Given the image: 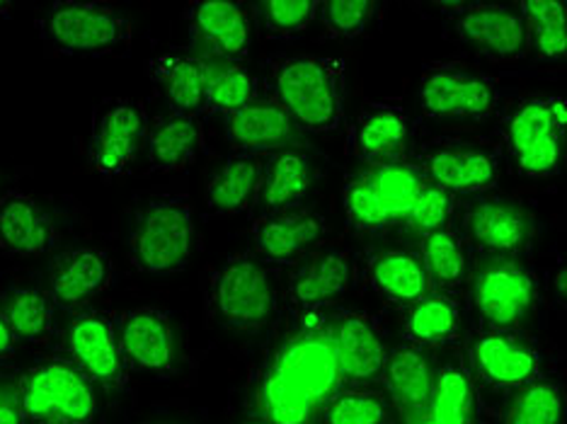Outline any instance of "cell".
I'll return each instance as SVG.
<instances>
[{"instance_id": "obj_1", "label": "cell", "mask_w": 567, "mask_h": 424, "mask_svg": "<svg viewBox=\"0 0 567 424\" xmlns=\"http://www.w3.org/2000/svg\"><path fill=\"white\" fill-rule=\"evenodd\" d=\"M342 389L332 311H291L250 381L255 415L265 424H316L320 407Z\"/></svg>"}, {"instance_id": "obj_2", "label": "cell", "mask_w": 567, "mask_h": 424, "mask_svg": "<svg viewBox=\"0 0 567 424\" xmlns=\"http://www.w3.org/2000/svg\"><path fill=\"white\" fill-rule=\"evenodd\" d=\"M267 95L299 132L330 136L344 126L347 63L338 56L291 54L267 63Z\"/></svg>"}, {"instance_id": "obj_3", "label": "cell", "mask_w": 567, "mask_h": 424, "mask_svg": "<svg viewBox=\"0 0 567 424\" xmlns=\"http://www.w3.org/2000/svg\"><path fill=\"white\" fill-rule=\"evenodd\" d=\"M199 248L195 204L187 195H158L146 201L128 234V260L141 275L183 272Z\"/></svg>"}, {"instance_id": "obj_4", "label": "cell", "mask_w": 567, "mask_h": 424, "mask_svg": "<svg viewBox=\"0 0 567 424\" xmlns=\"http://www.w3.org/2000/svg\"><path fill=\"white\" fill-rule=\"evenodd\" d=\"M279 293L265 262L252 252L230 255L206 285V313L226 330L257 332L272 323Z\"/></svg>"}, {"instance_id": "obj_5", "label": "cell", "mask_w": 567, "mask_h": 424, "mask_svg": "<svg viewBox=\"0 0 567 424\" xmlns=\"http://www.w3.org/2000/svg\"><path fill=\"white\" fill-rule=\"evenodd\" d=\"M37 30L61 56L120 54L134 40V24L126 12L102 0H59L37 20Z\"/></svg>"}, {"instance_id": "obj_6", "label": "cell", "mask_w": 567, "mask_h": 424, "mask_svg": "<svg viewBox=\"0 0 567 424\" xmlns=\"http://www.w3.org/2000/svg\"><path fill=\"white\" fill-rule=\"evenodd\" d=\"M422 185L424 177L412 163L377 165V168L364 165L347 175L342 185L347 228L373 236L405 226Z\"/></svg>"}, {"instance_id": "obj_7", "label": "cell", "mask_w": 567, "mask_h": 424, "mask_svg": "<svg viewBox=\"0 0 567 424\" xmlns=\"http://www.w3.org/2000/svg\"><path fill=\"white\" fill-rule=\"evenodd\" d=\"M499 105V85L466 61H427L420 71L417 107L424 120L446 124H481Z\"/></svg>"}, {"instance_id": "obj_8", "label": "cell", "mask_w": 567, "mask_h": 424, "mask_svg": "<svg viewBox=\"0 0 567 424\" xmlns=\"http://www.w3.org/2000/svg\"><path fill=\"white\" fill-rule=\"evenodd\" d=\"M410 163L449 195L481 197L499 185L502 148L483 136H434L412 151Z\"/></svg>"}, {"instance_id": "obj_9", "label": "cell", "mask_w": 567, "mask_h": 424, "mask_svg": "<svg viewBox=\"0 0 567 424\" xmlns=\"http://www.w3.org/2000/svg\"><path fill=\"white\" fill-rule=\"evenodd\" d=\"M18 397L28 424H93L97 385L71 359H44L18 379Z\"/></svg>"}, {"instance_id": "obj_10", "label": "cell", "mask_w": 567, "mask_h": 424, "mask_svg": "<svg viewBox=\"0 0 567 424\" xmlns=\"http://www.w3.org/2000/svg\"><path fill=\"white\" fill-rule=\"evenodd\" d=\"M567 105L558 95L528 97L509 112L505 148L519 175L546 179L560 173Z\"/></svg>"}, {"instance_id": "obj_11", "label": "cell", "mask_w": 567, "mask_h": 424, "mask_svg": "<svg viewBox=\"0 0 567 424\" xmlns=\"http://www.w3.org/2000/svg\"><path fill=\"white\" fill-rule=\"evenodd\" d=\"M148 114L136 100L114 97L93 114L87 138V161L102 177H122L134 168L146 148Z\"/></svg>"}, {"instance_id": "obj_12", "label": "cell", "mask_w": 567, "mask_h": 424, "mask_svg": "<svg viewBox=\"0 0 567 424\" xmlns=\"http://www.w3.org/2000/svg\"><path fill=\"white\" fill-rule=\"evenodd\" d=\"M471 301L485 330H519L538 303V281L517 260H495L475 275Z\"/></svg>"}, {"instance_id": "obj_13", "label": "cell", "mask_w": 567, "mask_h": 424, "mask_svg": "<svg viewBox=\"0 0 567 424\" xmlns=\"http://www.w3.org/2000/svg\"><path fill=\"white\" fill-rule=\"evenodd\" d=\"M69 359L95 385L107 391H122L132 379L114 328V313L100 308H83L75 311L63 332Z\"/></svg>"}, {"instance_id": "obj_14", "label": "cell", "mask_w": 567, "mask_h": 424, "mask_svg": "<svg viewBox=\"0 0 567 424\" xmlns=\"http://www.w3.org/2000/svg\"><path fill=\"white\" fill-rule=\"evenodd\" d=\"M344 151L369 168L410 163L412 117L408 107L401 100L367 102L347 128Z\"/></svg>"}, {"instance_id": "obj_15", "label": "cell", "mask_w": 567, "mask_h": 424, "mask_svg": "<svg viewBox=\"0 0 567 424\" xmlns=\"http://www.w3.org/2000/svg\"><path fill=\"white\" fill-rule=\"evenodd\" d=\"M114 328L128 371L161 379L175 374L177 335L171 316L163 308H128L114 316Z\"/></svg>"}, {"instance_id": "obj_16", "label": "cell", "mask_w": 567, "mask_h": 424, "mask_svg": "<svg viewBox=\"0 0 567 424\" xmlns=\"http://www.w3.org/2000/svg\"><path fill=\"white\" fill-rule=\"evenodd\" d=\"M471 366L497 391H519L544 379V356L519 330H483L471 342Z\"/></svg>"}, {"instance_id": "obj_17", "label": "cell", "mask_w": 567, "mask_h": 424, "mask_svg": "<svg viewBox=\"0 0 567 424\" xmlns=\"http://www.w3.org/2000/svg\"><path fill=\"white\" fill-rule=\"evenodd\" d=\"M328 221L308 207L260 214L252 221V255L265 265L296 267L323 246Z\"/></svg>"}, {"instance_id": "obj_18", "label": "cell", "mask_w": 567, "mask_h": 424, "mask_svg": "<svg viewBox=\"0 0 567 424\" xmlns=\"http://www.w3.org/2000/svg\"><path fill=\"white\" fill-rule=\"evenodd\" d=\"M332 342L344 389H362L367 383L381 381L391 347L377 318L364 311L338 308L332 311Z\"/></svg>"}, {"instance_id": "obj_19", "label": "cell", "mask_w": 567, "mask_h": 424, "mask_svg": "<svg viewBox=\"0 0 567 424\" xmlns=\"http://www.w3.org/2000/svg\"><path fill=\"white\" fill-rule=\"evenodd\" d=\"M458 234L468 250L485 252L497 260H514L528 248L534 230L517 204L481 195L463 216V230Z\"/></svg>"}, {"instance_id": "obj_20", "label": "cell", "mask_w": 567, "mask_h": 424, "mask_svg": "<svg viewBox=\"0 0 567 424\" xmlns=\"http://www.w3.org/2000/svg\"><path fill=\"white\" fill-rule=\"evenodd\" d=\"M454 18L458 40L495 63H512L528 56L526 28L517 6L468 3Z\"/></svg>"}, {"instance_id": "obj_21", "label": "cell", "mask_w": 567, "mask_h": 424, "mask_svg": "<svg viewBox=\"0 0 567 424\" xmlns=\"http://www.w3.org/2000/svg\"><path fill=\"white\" fill-rule=\"evenodd\" d=\"M354 281V260L342 248H320L293 267L287 287L291 311H318L332 308L347 297Z\"/></svg>"}, {"instance_id": "obj_22", "label": "cell", "mask_w": 567, "mask_h": 424, "mask_svg": "<svg viewBox=\"0 0 567 424\" xmlns=\"http://www.w3.org/2000/svg\"><path fill=\"white\" fill-rule=\"evenodd\" d=\"M192 34L226 63H243L252 51V15L245 3L195 0L185 8Z\"/></svg>"}, {"instance_id": "obj_23", "label": "cell", "mask_w": 567, "mask_h": 424, "mask_svg": "<svg viewBox=\"0 0 567 424\" xmlns=\"http://www.w3.org/2000/svg\"><path fill=\"white\" fill-rule=\"evenodd\" d=\"M114 269L107 252L97 248H75L54 257L49 267L51 299L66 311H83L112 285Z\"/></svg>"}, {"instance_id": "obj_24", "label": "cell", "mask_w": 567, "mask_h": 424, "mask_svg": "<svg viewBox=\"0 0 567 424\" xmlns=\"http://www.w3.org/2000/svg\"><path fill=\"white\" fill-rule=\"evenodd\" d=\"M226 144L234 153H248V156H272L277 151L291 148L299 136V128L289 120L277 102L262 95L248 107L224 117Z\"/></svg>"}, {"instance_id": "obj_25", "label": "cell", "mask_w": 567, "mask_h": 424, "mask_svg": "<svg viewBox=\"0 0 567 424\" xmlns=\"http://www.w3.org/2000/svg\"><path fill=\"white\" fill-rule=\"evenodd\" d=\"M148 79L156 85L167 112L185 114V117H202L206 87L212 79V61L192 51H163L151 56Z\"/></svg>"}, {"instance_id": "obj_26", "label": "cell", "mask_w": 567, "mask_h": 424, "mask_svg": "<svg viewBox=\"0 0 567 424\" xmlns=\"http://www.w3.org/2000/svg\"><path fill=\"white\" fill-rule=\"evenodd\" d=\"M59 228L28 192L8 189L0 195V252L40 257L56 248Z\"/></svg>"}, {"instance_id": "obj_27", "label": "cell", "mask_w": 567, "mask_h": 424, "mask_svg": "<svg viewBox=\"0 0 567 424\" xmlns=\"http://www.w3.org/2000/svg\"><path fill=\"white\" fill-rule=\"evenodd\" d=\"M267 156L230 153L218 168L206 177L204 204L214 216H238L250 211L260 197Z\"/></svg>"}, {"instance_id": "obj_28", "label": "cell", "mask_w": 567, "mask_h": 424, "mask_svg": "<svg viewBox=\"0 0 567 424\" xmlns=\"http://www.w3.org/2000/svg\"><path fill=\"white\" fill-rule=\"evenodd\" d=\"M204 151L206 138L199 117L165 112L148 120L146 158L151 170L183 173L199 161Z\"/></svg>"}, {"instance_id": "obj_29", "label": "cell", "mask_w": 567, "mask_h": 424, "mask_svg": "<svg viewBox=\"0 0 567 424\" xmlns=\"http://www.w3.org/2000/svg\"><path fill=\"white\" fill-rule=\"evenodd\" d=\"M381 381L389 385L391 403L398 410H403L408 420L427 413L434 366L422 347L408 342L391 347Z\"/></svg>"}, {"instance_id": "obj_30", "label": "cell", "mask_w": 567, "mask_h": 424, "mask_svg": "<svg viewBox=\"0 0 567 424\" xmlns=\"http://www.w3.org/2000/svg\"><path fill=\"white\" fill-rule=\"evenodd\" d=\"M367 277L373 293H379L385 303L401 308L417 303L432 293L417 250L391 248L377 252L367 265Z\"/></svg>"}, {"instance_id": "obj_31", "label": "cell", "mask_w": 567, "mask_h": 424, "mask_svg": "<svg viewBox=\"0 0 567 424\" xmlns=\"http://www.w3.org/2000/svg\"><path fill=\"white\" fill-rule=\"evenodd\" d=\"M463 338V313L454 293H427L408 306L403 318V340L422 350L454 347Z\"/></svg>"}, {"instance_id": "obj_32", "label": "cell", "mask_w": 567, "mask_h": 424, "mask_svg": "<svg viewBox=\"0 0 567 424\" xmlns=\"http://www.w3.org/2000/svg\"><path fill=\"white\" fill-rule=\"evenodd\" d=\"M313 183V165L308 156L299 148H284L267 156L265 177L260 187V204L262 214L289 211L303 207V199Z\"/></svg>"}, {"instance_id": "obj_33", "label": "cell", "mask_w": 567, "mask_h": 424, "mask_svg": "<svg viewBox=\"0 0 567 424\" xmlns=\"http://www.w3.org/2000/svg\"><path fill=\"white\" fill-rule=\"evenodd\" d=\"M420 260L427 272L432 293H456L471 272L468 248L456 228H440L422 236Z\"/></svg>"}, {"instance_id": "obj_34", "label": "cell", "mask_w": 567, "mask_h": 424, "mask_svg": "<svg viewBox=\"0 0 567 424\" xmlns=\"http://www.w3.org/2000/svg\"><path fill=\"white\" fill-rule=\"evenodd\" d=\"M56 311L59 306L47 289H16L0 303V313L6 316L18 342L37 347H51L59 340Z\"/></svg>"}, {"instance_id": "obj_35", "label": "cell", "mask_w": 567, "mask_h": 424, "mask_svg": "<svg viewBox=\"0 0 567 424\" xmlns=\"http://www.w3.org/2000/svg\"><path fill=\"white\" fill-rule=\"evenodd\" d=\"M475 403L473 376L461 359H446L434 369L427 415L436 424H473Z\"/></svg>"}, {"instance_id": "obj_36", "label": "cell", "mask_w": 567, "mask_h": 424, "mask_svg": "<svg viewBox=\"0 0 567 424\" xmlns=\"http://www.w3.org/2000/svg\"><path fill=\"white\" fill-rule=\"evenodd\" d=\"M524 28L528 54L538 61L556 63L567 56V24H565V3L556 0H526L517 6Z\"/></svg>"}, {"instance_id": "obj_37", "label": "cell", "mask_w": 567, "mask_h": 424, "mask_svg": "<svg viewBox=\"0 0 567 424\" xmlns=\"http://www.w3.org/2000/svg\"><path fill=\"white\" fill-rule=\"evenodd\" d=\"M257 97H262L260 79L250 69H245L243 63H224V66L212 69L204 114L228 117V114L248 107Z\"/></svg>"}, {"instance_id": "obj_38", "label": "cell", "mask_w": 567, "mask_h": 424, "mask_svg": "<svg viewBox=\"0 0 567 424\" xmlns=\"http://www.w3.org/2000/svg\"><path fill=\"white\" fill-rule=\"evenodd\" d=\"M316 424H393V407L377 391L342 389L320 407Z\"/></svg>"}, {"instance_id": "obj_39", "label": "cell", "mask_w": 567, "mask_h": 424, "mask_svg": "<svg viewBox=\"0 0 567 424\" xmlns=\"http://www.w3.org/2000/svg\"><path fill=\"white\" fill-rule=\"evenodd\" d=\"M318 8L320 0H265L250 6V12L269 40H291L318 20Z\"/></svg>"}, {"instance_id": "obj_40", "label": "cell", "mask_w": 567, "mask_h": 424, "mask_svg": "<svg viewBox=\"0 0 567 424\" xmlns=\"http://www.w3.org/2000/svg\"><path fill=\"white\" fill-rule=\"evenodd\" d=\"M505 424H565V393L558 383L540 379L517 391Z\"/></svg>"}, {"instance_id": "obj_41", "label": "cell", "mask_w": 567, "mask_h": 424, "mask_svg": "<svg viewBox=\"0 0 567 424\" xmlns=\"http://www.w3.org/2000/svg\"><path fill=\"white\" fill-rule=\"evenodd\" d=\"M379 8L373 0H320L318 20L334 40H357L369 30Z\"/></svg>"}, {"instance_id": "obj_42", "label": "cell", "mask_w": 567, "mask_h": 424, "mask_svg": "<svg viewBox=\"0 0 567 424\" xmlns=\"http://www.w3.org/2000/svg\"><path fill=\"white\" fill-rule=\"evenodd\" d=\"M454 211H456V197L449 195L444 187L424 179V185L417 192V199L412 204L405 228H410L412 234L427 236L432 230L451 226Z\"/></svg>"}, {"instance_id": "obj_43", "label": "cell", "mask_w": 567, "mask_h": 424, "mask_svg": "<svg viewBox=\"0 0 567 424\" xmlns=\"http://www.w3.org/2000/svg\"><path fill=\"white\" fill-rule=\"evenodd\" d=\"M0 424H28L20 407L18 381L10 383L3 376H0Z\"/></svg>"}, {"instance_id": "obj_44", "label": "cell", "mask_w": 567, "mask_h": 424, "mask_svg": "<svg viewBox=\"0 0 567 424\" xmlns=\"http://www.w3.org/2000/svg\"><path fill=\"white\" fill-rule=\"evenodd\" d=\"M18 347H20V342L16 338V332L10 330L6 316L0 313V364L12 362V359H16V354H18Z\"/></svg>"}, {"instance_id": "obj_45", "label": "cell", "mask_w": 567, "mask_h": 424, "mask_svg": "<svg viewBox=\"0 0 567 424\" xmlns=\"http://www.w3.org/2000/svg\"><path fill=\"white\" fill-rule=\"evenodd\" d=\"M12 10H16L12 0H0V20H8L12 15Z\"/></svg>"}, {"instance_id": "obj_46", "label": "cell", "mask_w": 567, "mask_h": 424, "mask_svg": "<svg viewBox=\"0 0 567 424\" xmlns=\"http://www.w3.org/2000/svg\"><path fill=\"white\" fill-rule=\"evenodd\" d=\"M408 424H436V422L427 413H424V415H417V417H410Z\"/></svg>"}, {"instance_id": "obj_47", "label": "cell", "mask_w": 567, "mask_h": 424, "mask_svg": "<svg viewBox=\"0 0 567 424\" xmlns=\"http://www.w3.org/2000/svg\"><path fill=\"white\" fill-rule=\"evenodd\" d=\"M240 424H265V422H260V420H252V422H240Z\"/></svg>"}, {"instance_id": "obj_48", "label": "cell", "mask_w": 567, "mask_h": 424, "mask_svg": "<svg viewBox=\"0 0 567 424\" xmlns=\"http://www.w3.org/2000/svg\"><path fill=\"white\" fill-rule=\"evenodd\" d=\"M146 424H167V422H146Z\"/></svg>"}, {"instance_id": "obj_49", "label": "cell", "mask_w": 567, "mask_h": 424, "mask_svg": "<svg viewBox=\"0 0 567 424\" xmlns=\"http://www.w3.org/2000/svg\"><path fill=\"white\" fill-rule=\"evenodd\" d=\"M308 424H313V422H308Z\"/></svg>"}]
</instances>
